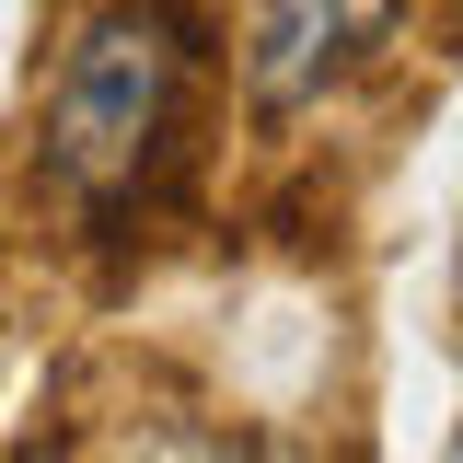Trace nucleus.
<instances>
[{
    "instance_id": "nucleus-1",
    "label": "nucleus",
    "mask_w": 463,
    "mask_h": 463,
    "mask_svg": "<svg viewBox=\"0 0 463 463\" xmlns=\"http://www.w3.org/2000/svg\"><path fill=\"white\" fill-rule=\"evenodd\" d=\"M197 47H209V24L185 0H105L70 35V70H58V105H47V163L93 197H128L185 116Z\"/></svg>"
},
{
    "instance_id": "nucleus-2",
    "label": "nucleus",
    "mask_w": 463,
    "mask_h": 463,
    "mask_svg": "<svg viewBox=\"0 0 463 463\" xmlns=\"http://www.w3.org/2000/svg\"><path fill=\"white\" fill-rule=\"evenodd\" d=\"M394 0H255L243 12V81L255 105H313L347 58L383 35Z\"/></svg>"
},
{
    "instance_id": "nucleus-3",
    "label": "nucleus",
    "mask_w": 463,
    "mask_h": 463,
    "mask_svg": "<svg viewBox=\"0 0 463 463\" xmlns=\"http://www.w3.org/2000/svg\"><path fill=\"white\" fill-rule=\"evenodd\" d=\"M174 463H279V452H255V440H197V452H174Z\"/></svg>"
}]
</instances>
